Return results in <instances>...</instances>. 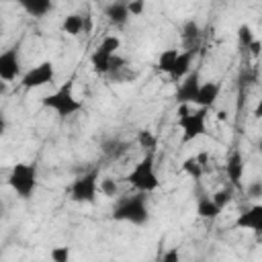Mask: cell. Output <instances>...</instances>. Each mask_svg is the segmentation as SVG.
I'll use <instances>...</instances> for the list:
<instances>
[{"label":"cell","instance_id":"7","mask_svg":"<svg viewBox=\"0 0 262 262\" xmlns=\"http://www.w3.org/2000/svg\"><path fill=\"white\" fill-rule=\"evenodd\" d=\"M53 78H55V66L49 59H45V61L33 66L27 74L20 76V86L25 90H35V88H41V86L51 84Z\"/></svg>","mask_w":262,"mask_h":262},{"label":"cell","instance_id":"33","mask_svg":"<svg viewBox=\"0 0 262 262\" xmlns=\"http://www.w3.org/2000/svg\"><path fill=\"white\" fill-rule=\"evenodd\" d=\"M6 86H8V82L0 80V94H4V92H6Z\"/></svg>","mask_w":262,"mask_h":262},{"label":"cell","instance_id":"32","mask_svg":"<svg viewBox=\"0 0 262 262\" xmlns=\"http://www.w3.org/2000/svg\"><path fill=\"white\" fill-rule=\"evenodd\" d=\"M6 127H8V125H6V119H4V115L0 113V137L6 133Z\"/></svg>","mask_w":262,"mask_h":262},{"label":"cell","instance_id":"14","mask_svg":"<svg viewBox=\"0 0 262 262\" xmlns=\"http://www.w3.org/2000/svg\"><path fill=\"white\" fill-rule=\"evenodd\" d=\"M16 4L33 18H43L53 10V0H16Z\"/></svg>","mask_w":262,"mask_h":262},{"label":"cell","instance_id":"10","mask_svg":"<svg viewBox=\"0 0 262 262\" xmlns=\"http://www.w3.org/2000/svg\"><path fill=\"white\" fill-rule=\"evenodd\" d=\"M237 229H252L256 233L262 231V205L256 203L252 207H248L246 211H242L233 223Z\"/></svg>","mask_w":262,"mask_h":262},{"label":"cell","instance_id":"36","mask_svg":"<svg viewBox=\"0 0 262 262\" xmlns=\"http://www.w3.org/2000/svg\"><path fill=\"white\" fill-rule=\"evenodd\" d=\"M92 2H100V0H92Z\"/></svg>","mask_w":262,"mask_h":262},{"label":"cell","instance_id":"1","mask_svg":"<svg viewBox=\"0 0 262 262\" xmlns=\"http://www.w3.org/2000/svg\"><path fill=\"white\" fill-rule=\"evenodd\" d=\"M113 219L125 221L131 225H145L149 221V207H147V192H135L123 196L113 207Z\"/></svg>","mask_w":262,"mask_h":262},{"label":"cell","instance_id":"29","mask_svg":"<svg viewBox=\"0 0 262 262\" xmlns=\"http://www.w3.org/2000/svg\"><path fill=\"white\" fill-rule=\"evenodd\" d=\"M246 194H248L250 199H258V196H262V182H260V180L250 182L248 188H246Z\"/></svg>","mask_w":262,"mask_h":262},{"label":"cell","instance_id":"21","mask_svg":"<svg viewBox=\"0 0 262 262\" xmlns=\"http://www.w3.org/2000/svg\"><path fill=\"white\" fill-rule=\"evenodd\" d=\"M176 55H178V49H166V51H162L160 53V57H158V70L160 72H164V74H170V70H172V66H174V59H176Z\"/></svg>","mask_w":262,"mask_h":262},{"label":"cell","instance_id":"22","mask_svg":"<svg viewBox=\"0 0 262 262\" xmlns=\"http://www.w3.org/2000/svg\"><path fill=\"white\" fill-rule=\"evenodd\" d=\"M119 47H121V39L117 35H106L96 49L102 51V53H106V55H115L119 51Z\"/></svg>","mask_w":262,"mask_h":262},{"label":"cell","instance_id":"2","mask_svg":"<svg viewBox=\"0 0 262 262\" xmlns=\"http://www.w3.org/2000/svg\"><path fill=\"white\" fill-rule=\"evenodd\" d=\"M8 186L12 188V192L27 201L35 194L37 190V184H39V176H37V166L31 164V162H16L10 172H8V178H6Z\"/></svg>","mask_w":262,"mask_h":262},{"label":"cell","instance_id":"17","mask_svg":"<svg viewBox=\"0 0 262 262\" xmlns=\"http://www.w3.org/2000/svg\"><path fill=\"white\" fill-rule=\"evenodd\" d=\"M84 29H86V20L78 12H72V14L63 16V20H61V31L66 35H70V37H78Z\"/></svg>","mask_w":262,"mask_h":262},{"label":"cell","instance_id":"15","mask_svg":"<svg viewBox=\"0 0 262 262\" xmlns=\"http://www.w3.org/2000/svg\"><path fill=\"white\" fill-rule=\"evenodd\" d=\"M192 59H194V53L192 51H178V55H176V59H174V66H172V70H170V78L172 80H182L188 72H190V66H192Z\"/></svg>","mask_w":262,"mask_h":262},{"label":"cell","instance_id":"28","mask_svg":"<svg viewBox=\"0 0 262 262\" xmlns=\"http://www.w3.org/2000/svg\"><path fill=\"white\" fill-rule=\"evenodd\" d=\"M127 8H129V14L131 16H141L143 10H145V0H129L127 2Z\"/></svg>","mask_w":262,"mask_h":262},{"label":"cell","instance_id":"27","mask_svg":"<svg viewBox=\"0 0 262 262\" xmlns=\"http://www.w3.org/2000/svg\"><path fill=\"white\" fill-rule=\"evenodd\" d=\"M49 258L53 262H68L70 260V248L68 246H55L49 250Z\"/></svg>","mask_w":262,"mask_h":262},{"label":"cell","instance_id":"4","mask_svg":"<svg viewBox=\"0 0 262 262\" xmlns=\"http://www.w3.org/2000/svg\"><path fill=\"white\" fill-rule=\"evenodd\" d=\"M154 151H147L145 158H141L133 168L131 172L127 174V182L139 190V192H154L158 186H160V178H158V172H156V164H154Z\"/></svg>","mask_w":262,"mask_h":262},{"label":"cell","instance_id":"16","mask_svg":"<svg viewBox=\"0 0 262 262\" xmlns=\"http://www.w3.org/2000/svg\"><path fill=\"white\" fill-rule=\"evenodd\" d=\"M205 158L207 154H199V156H190L182 162V172L188 174L192 180H201L203 172H205Z\"/></svg>","mask_w":262,"mask_h":262},{"label":"cell","instance_id":"31","mask_svg":"<svg viewBox=\"0 0 262 262\" xmlns=\"http://www.w3.org/2000/svg\"><path fill=\"white\" fill-rule=\"evenodd\" d=\"M260 47H262V43H260L258 39H254V41H252V43H250L246 49H250V53H252L254 57H258V55H260Z\"/></svg>","mask_w":262,"mask_h":262},{"label":"cell","instance_id":"24","mask_svg":"<svg viewBox=\"0 0 262 262\" xmlns=\"http://www.w3.org/2000/svg\"><path fill=\"white\" fill-rule=\"evenodd\" d=\"M98 190H100L104 196L115 199V196H117V192H119V184H117V180H115V178L106 176V178H102V180L98 182Z\"/></svg>","mask_w":262,"mask_h":262},{"label":"cell","instance_id":"13","mask_svg":"<svg viewBox=\"0 0 262 262\" xmlns=\"http://www.w3.org/2000/svg\"><path fill=\"white\" fill-rule=\"evenodd\" d=\"M104 16L108 18L111 25L115 27H125L129 20V8H127V0H115L104 8Z\"/></svg>","mask_w":262,"mask_h":262},{"label":"cell","instance_id":"8","mask_svg":"<svg viewBox=\"0 0 262 262\" xmlns=\"http://www.w3.org/2000/svg\"><path fill=\"white\" fill-rule=\"evenodd\" d=\"M20 78V49L18 45H10L0 51V80L14 82Z\"/></svg>","mask_w":262,"mask_h":262},{"label":"cell","instance_id":"6","mask_svg":"<svg viewBox=\"0 0 262 262\" xmlns=\"http://www.w3.org/2000/svg\"><path fill=\"white\" fill-rule=\"evenodd\" d=\"M96 192H98V174L94 170L78 176L70 184V199L74 203H94Z\"/></svg>","mask_w":262,"mask_h":262},{"label":"cell","instance_id":"3","mask_svg":"<svg viewBox=\"0 0 262 262\" xmlns=\"http://www.w3.org/2000/svg\"><path fill=\"white\" fill-rule=\"evenodd\" d=\"M178 127L182 129V143H190L207 133V113L209 108L196 106L190 111V104H178Z\"/></svg>","mask_w":262,"mask_h":262},{"label":"cell","instance_id":"12","mask_svg":"<svg viewBox=\"0 0 262 262\" xmlns=\"http://www.w3.org/2000/svg\"><path fill=\"white\" fill-rule=\"evenodd\" d=\"M244 170H246V164H244V156L239 149H233L225 162V172H227V178L231 182V186H242V178H244Z\"/></svg>","mask_w":262,"mask_h":262},{"label":"cell","instance_id":"35","mask_svg":"<svg viewBox=\"0 0 262 262\" xmlns=\"http://www.w3.org/2000/svg\"><path fill=\"white\" fill-rule=\"evenodd\" d=\"M0 35H2V23H0Z\"/></svg>","mask_w":262,"mask_h":262},{"label":"cell","instance_id":"11","mask_svg":"<svg viewBox=\"0 0 262 262\" xmlns=\"http://www.w3.org/2000/svg\"><path fill=\"white\" fill-rule=\"evenodd\" d=\"M219 94H221V82H219V80H207V82H201L199 92H196L194 106L211 108V106L217 102Z\"/></svg>","mask_w":262,"mask_h":262},{"label":"cell","instance_id":"25","mask_svg":"<svg viewBox=\"0 0 262 262\" xmlns=\"http://www.w3.org/2000/svg\"><path fill=\"white\" fill-rule=\"evenodd\" d=\"M211 199L215 201V205H217L219 209H225V207L231 203V188H221V190L213 192Z\"/></svg>","mask_w":262,"mask_h":262},{"label":"cell","instance_id":"9","mask_svg":"<svg viewBox=\"0 0 262 262\" xmlns=\"http://www.w3.org/2000/svg\"><path fill=\"white\" fill-rule=\"evenodd\" d=\"M199 86H201V72L199 70H190L178 84L176 88V102L178 104H194L196 100V92H199Z\"/></svg>","mask_w":262,"mask_h":262},{"label":"cell","instance_id":"19","mask_svg":"<svg viewBox=\"0 0 262 262\" xmlns=\"http://www.w3.org/2000/svg\"><path fill=\"white\" fill-rule=\"evenodd\" d=\"M199 37H201V27L196 25V23H186L184 25V29H182V43H184V47H186V51H192V53H196L199 49Z\"/></svg>","mask_w":262,"mask_h":262},{"label":"cell","instance_id":"34","mask_svg":"<svg viewBox=\"0 0 262 262\" xmlns=\"http://www.w3.org/2000/svg\"><path fill=\"white\" fill-rule=\"evenodd\" d=\"M217 117H219V119H221V121H225V119H227V117H225V113H223V111H219V113H217Z\"/></svg>","mask_w":262,"mask_h":262},{"label":"cell","instance_id":"20","mask_svg":"<svg viewBox=\"0 0 262 262\" xmlns=\"http://www.w3.org/2000/svg\"><path fill=\"white\" fill-rule=\"evenodd\" d=\"M111 57L113 55H106L98 49H94V53L90 55V66L96 74H108L111 72Z\"/></svg>","mask_w":262,"mask_h":262},{"label":"cell","instance_id":"30","mask_svg":"<svg viewBox=\"0 0 262 262\" xmlns=\"http://www.w3.org/2000/svg\"><path fill=\"white\" fill-rule=\"evenodd\" d=\"M162 260H164V262H180V252H178V248H172V250L164 252Z\"/></svg>","mask_w":262,"mask_h":262},{"label":"cell","instance_id":"5","mask_svg":"<svg viewBox=\"0 0 262 262\" xmlns=\"http://www.w3.org/2000/svg\"><path fill=\"white\" fill-rule=\"evenodd\" d=\"M72 88H74L72 82L63 84V86L57 88L55 92L43 96V98H41V104H43L45 108L53 111L57 117H72V115H76L78 111L84 108V104L74 96Z\"/></svg>","mask_w":262,"mask_h":262},{"label":"cell","instance_id":"23","mask_svg":"<svg viewBox=\"0 0 262 262\" xmlns=\"http://www.w3.org/2000/svg\"><path fill=\"white\" fill-rule=\"evenodd\" d=\"M137 143H139L143 149H147V151H154V149H156V145H158V139H156V135H154L151 131H147V129H141V131L137 133Z\"/></svg>","mask_w":262,"mask_h":262},{"label":"cell","instance_id":"26","mask_svg":"<svg viewBox=\"0 0 262 262\" xmlns=\"http://www.w3.org/2000/svg\"><path fill=\"white\" fill-rule=\"evenodd\" d=\"M254 39H256V37H254V33H252L250 25H239V29H237V41H239V45H242V47H248Z\"/></svg>","mask_w":262,"mask_h":262},{"label":"cell","instance_id":"18","mask_svg":"<svg viewBox=\"0 0 262 262\" xmlns=\"http://www.w3.org/2000/svg\"><path fill=\"white\" fill-rule=\"evenodd\" d=\"M221 211L223 209H219L211 196H207V194L199 196V201H196V215L201 219H217L221 215Z\"/></svg>","mask_w":262,"mask_h":262}]
</instances>
